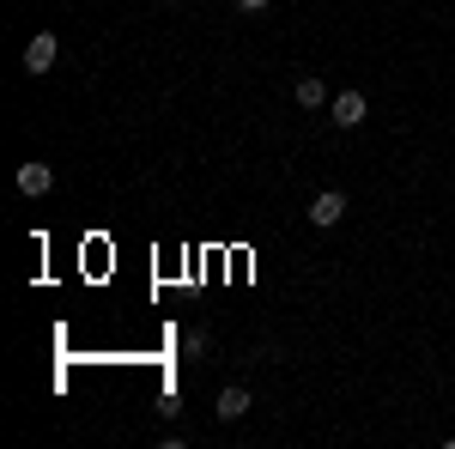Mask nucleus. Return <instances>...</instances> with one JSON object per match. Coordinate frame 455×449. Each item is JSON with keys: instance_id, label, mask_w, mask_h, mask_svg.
Returning a JSON list of instances; mask_svg holds the SVG:
<instances>
[{"instance_id": "nucleus-4", "label": "nucleus", "mask_w": 455, "mask_h": 449, "mask_svg": "<svg viewBox=\"0 0 455 449\" xmlns=\"http://www.w3.org/2000/svg\"><path fill=\"white\" fill-rule=\"evenodd\" d=\"M212 413L225 419V425H231V419H243V413H249V389H243V382H225V389H219V407H212Z\"/></svg>"}, {"instance_id": "nucleus-1", "label": "nucleus", "mask_w": 455, "mask_h": 449, "mask_svg": "<svg viewBox=\"0 0 455 449\" xmlns=\"http://www.w3.org/2000/svg\"><path fill=\"white\" fill-rule=\"evenodd\" d=\"M55 55H61V36H55V31H36L31 43H25V73L43 79V73L55 68Z\"/></svg>"}, {"instance_id": "nucleus-2", "label": "nucleus", "mask_w": 455, "mask_h": 449, "mask_svg": "<svg viewBox=\"0 0 455 449\" xmlns=\"http://www.w3.org/2000/svg\"><path fill=\"white\" fill-rule=\"evenodd\" d=\"M340 219H347V195H340V188H322V195L310 201V225L328 231V225H340Z\"/></svg>"}, {"instance_id": "nucleus-5", "label": "nucleus", "mask_w": 455, "mask_h": 449, "mask_svg": "<svg viewBox=\"0 0 455 449\" xmlns=\"http://www.w3.org/2000/svg\"><path fill=\"white\" fill-rule=\"evenodd\" d=\"M49 188H55L49 164H19V195H49Z\"/></svg>"}, {"instance_id": "nucleus-9", "label": "nucleus", "mask_w": 455, "mask_h": 449, "mask_svg": "<svg viewBox=\"0 0 455 449\" xmlns=\"http://www.w3.org/2000/svg\"><path fill=\"white\" fill-rule=\"evenodd\" d=\"M164 6H182V0H164Z\"/></svg>"}, {"instance_id": "nucleus-7", "label": "nucleus", "mask_w": 455, "mask_h": 449, "mask_svg": "<svg viewBox=\"0 0 455 449\" xmlns=\"http://www.w3.org/2000/svg\"><path fill=\"white\" fill-rule=\"evenodd\" d=\"M182 352H188V358H201V352H207V328H195V334L182 341Z\"/></svg>"}, {"instance_id": "nucleus-3", "label": "nucleus", "mask_w": 455, "mask_h": 449, "mask_svg": "<svg viewBox=\"0 0 455 449\" xmlns=\"http://www.w3.org/2000/svg\"><path fill=\"white\" fill-rule=\"evenodd\" d=\"M364 116H371L364 92H340V98H334V109H328V122H334V128H358Z\"/></svg>"}, {"instance_id": "nucleus-8", "label": "nucleus", "mask_w": 455, "mask_h": 449, "mask_svg": "<svg viewBox=\"0 0 455 449\" xmlns=\"http://www.w3.org/2000/svg\"><path fill=\"white\" fill-rule=\"evenodd\" d=\"M237 6H243V12H261V6H267V0H237Z\"/></svg>"}, {"instance_id": "nucleus-6", "label": "nucleus", "mask_w": 455, "mask_h": 449, "mask_svg": "<svg viewBox=\"0 0 455 449\" xmlns=\"http://www.w3.org/2000/svg\"><path fill=\"white\" fill-rule=\"evenodd\" d=\"M298 104H304V109H322V104H328V85H322L315 73H310V79H298Z\"/></svg>"}]
</instances>
